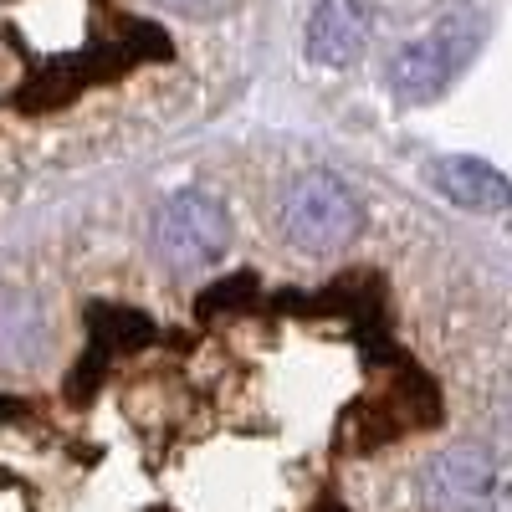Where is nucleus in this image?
<instances>
[{"label":"nucleus","instance_id":"obj_1","mask_svg":"<svg viewBox=\"0 0 512 512\" xmlns=\"http://www.w3.org/2000/svg\"><path fill=\"white\" fill-rule=\"evenodd\" d=\"M477 52V26L472 21H441L436 31H425L415 41H405V47L390 57V67H384V82H390V93L400 103H431L446 93V82L466 67V57Z\"/></svg>","mask_w":512,"mask_h":512},{"label":"nucleus","instance_id":"obj_2","mask_svg":"<svg viewBox=\"0 0 512 512\" xmlns=\"http://www.w3.org/2000/svg\"><path fill=\"white\" fill-rule=\"evenodd\" d=\"M282 231L292 236V246L308 251H338L349 246L359 231V200L349 195V185L328 175V169H313L303 175L287 200H282Z\"/></svg>","mask_w":512,"mask_h":512},{"label":"nucleus","instance_id":"obj_3","mask_svg":"<svg viewBox=\"0 0 512 512\" xmlns=\"http://www.w3.org/2000/svg\"><path fill=\"white\" fill-rule=\"evenodd\" d=\"M154 246L180 267H205L226 256L231 246V221H226V205L210 200L200 190H185V195H169L159 210H154Z\"/></svg>","mask_w":512,"mask_h":512},{"label":"nucleus","instance_id":"obj_4","mask_svg":"<svg viewBox=\"0 0 512 512\" xmlns=\"http://www.w3.org/2000/svg\"><path fill=\"white\" fill-rule=\"evenodd\" d=\"M303 47L318 67H354L369 47V0H318Z\"/></svg>","mask_w":512,"mask_h":512},{"label":"nucleus","instance_id":"obj_5","mask_svg":"<svg viewBox=\"0 0 512 512\" xmlns=\"http://www.w3.org/2000/svg\"><path fill=\"white\" fill-rule=\"evenodd\" d=\"M431 185H436L451 205L477 210V216H502V210H512V180L502 175V169H492L487 159H466V154L436 159Z\"/></svg>","mask_w":512,"mask_h":512},{"label":"nucleus","instance_id":"obj_6","mask_svg":"<svg viewBox=\"0 0 512 512\" xmlns=\"http://www.w3.org/2000/svg\"><path fill=\"white\" fill-rule=\"evenodd\" d=\"M425 487H431V497L441 507H451V512L477 507L492 492V456L487 451H472V446H451V451H441L431 461Z\"/></svg>","mask_w":512,"mask_h":512}]
</instances>
